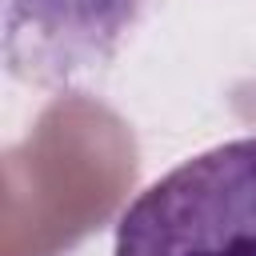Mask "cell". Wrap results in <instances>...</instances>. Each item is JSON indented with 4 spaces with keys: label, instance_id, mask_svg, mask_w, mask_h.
I'll list each match as a JSON object with an SVG mask.
<instances>
[{
    "label": "cell",
    "instance_id": "obj_1",
    "mask_svg": "<svg viewBox=\"0 0 256 256\" xmlns=\"http://www.w3.org/2000/svg\"><path fill=\"white\" fill-rule=\"evenodd\" d=\"M112 256H256V136L204 148L136 192Z\"/></svg>",
    "mask_w": 256,
    "mask_h": 256
},
{
    "label": "cell",
    "instance_id": "obj_2",
    "mask_svg": "<svg viewBox=\"0 0 256 256\" xmlns=\"http://www.w3.org/2000/svg\"><path fill=\"white\" fill-rule=\"evenodd\" d=\"M148 0H0V72L44 88H88L120 52Z\"/></svg>",
    "mask_w": 256,
    "mask_h": 256
}]
</instances>
